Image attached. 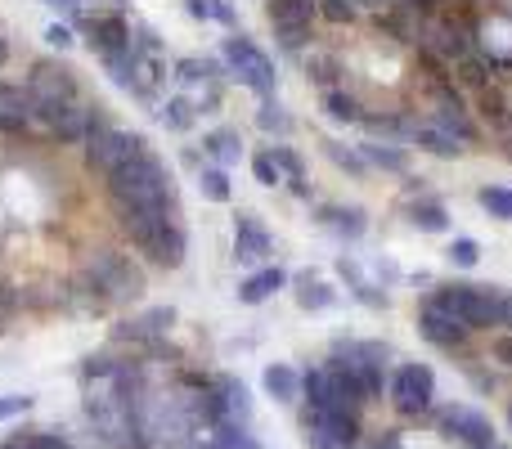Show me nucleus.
Returning a JSON list of instances; mask_svg holds the SVG:
<instances>
[{
  "instance_id": "nucleus-1",
  "label": "nucleus",
  "mask_w": 512,
  "mask_h": 449,
  "mask_svg": "<svg viewBox=\"0 0 512 449\" xmlns=\"http://www.w3.org/2000/svg\"><path fill=\"white\" fill-rule=\"evenodd\" d=\"M108 203H113L117 221H126V216H135V212H180L167 162L153 158L149 149L135 153L131 162H122V167L108 176Z\"/></svg>"
},
{
  "instance_id": "nucleus-2",
  "label": "nucleus",
  "mask_w": 512,
  "mask_h": 449,
  "mask_svg": "<svg viewBox=\"0 0 512 449\" xmlns=\"http://www.w3.org/2000/svg\"><path fill=\"white\" fill-rule=\"evenodd\" d=\"M135 405V441L149 449H189L194 445V405L176 391H131Z\"/></svg>"
},
{
  "instance_id": "nucleus-3",
  "label": "nucleus",
  "mask_w": 512,
  "mask_h": 449,
  "mask_svg": "<svg viewBox=\"0 0 512 449\" xmlns=\"http://www.w3.org/2000/svg\"><path fill=\"white\" fill-rule=\"evenodd\" d=\"M23 95H27V108H32V122L50 131L63 117V108L81 99V86L63 63H36L32 77L23 81Z\"/></svg>"
},
{
  "instance_id": "nucleus-4",
  "label": "nucleus",
  "mask_w": 512,
  "mask_h": 449,
  "mask_svg": "<svg viewBox=\"0 0 512 449\" xmlns=\"http://www.w3.org/2000/svg\"><path fill=\"white\" fill-rule=\"evenodd\" d=\"M86 283L99 292V301H108V306H131V301L144 292L140 265H135L131 256L113 252V247H104V252H95L86 261Z\"/></svg>"
},
{
  "instance_id": "nucleus-5",
  "label": "nucleus",
  "mask_w": 512,
  "mask_h": 449,
  "mask_svg": "<svg viewBox=\"0 0 512 449\" xmlns=\"http://www.w3.org/2000/svg\"><path fill=\"white\" fill-rule=\"evenodd\" d=\"M221 59H225V72H230L239 86H248L252 95H261V99L274 95L279 77H274V63L265 59V50L256 41H248V36H225Z\"/></svg>"
},
{
  "instance_id": "nucleus-6",
  "label": "nucleus",
  "mask_w": 512,
  "mask_h": 449,
  "mask_svg": "<svg viewBox=\"0 0 512 449\" xmlns=\"http://www.w3.org/2000/svg\"><path fill=\"white\" fill-rule=\"evenodd\" d=\"M436 301H441L459 324H468L472 333L499 324V292L486 288V283H445V288H436Z\"/></svg>"
},
{
  "instance_id": "nucleus-7",
  "label": "nucleus",
  "mask_w": 512,
  "mask_h": 449,
  "mask_svg": "<svg viewBox=\"0 0 512 449\" xmlns=\"http://www.w3.org/2000/svg\"><path fill=\"white\" fill-rule=\"evenodd\" d=\"M387 396L405 418L427 414V409H432V396H436V373L418 360L396 364V373H391V382H387Z\"/></svg>"
},
{
  "instance_id": "nucleus-8",
  "label": "nucleus",
  "mask_w": 512,
  "mask_h": 449,
  "mask_svg": "<svg viewBox=\"0 0 512 449\" xmlns=\"http://www.w3.org/2000/svg\"><path fill=\"white\" fill-rule=\"evenodd\" d=\"M149 144H144V135L140 131H126V126H104V131L95 135V140L86 144V162H90V171L95 176H113L122 162H131L135 153H144Z\"/></svg>"
},
{
  "instance_id": "nucleus-9",
  "label": "nucleus",
  "mask_w": 512,
  "mask_h": 449,
  "mask_svg": "<svg viewBox=\"0 0 512 449\" xmlns=\"http://www.w3.org/2000/svg\"><path fill=\"white\" fill-rule=\"evenodd\" d=\"M418 41H423V50H432L436 59H445V63H459V59H468V54H477L468 27H459L454 18H441V14H427L423 23H418Z\"/></svg>"
},
{
  "instance_id": "nucleus-10",
  "label": "nucleus",
  "mask_w": 512,
  "mask_h": 449,
  "mask_svg": "<svg viewBox=\"0 0 512 449\" xmlns=\"http://www.w3.org/2000/svg\"><path fill=\"white\" fill-rule=\"evenodd\" d=\"M81 27H86V41L99 59H117V54L135 50L131 27H126L122 14H90V18H81Z\"/></svg>"
},
{
  "instance_id": "nucleus-11",
  "label": "nucleus",
  "mask_w": 512,
  "mask_h": 449,
  "mask_svg": "<svg viewBox=\"0 0 512 449\" xmlns=\"http://www.w3.org/2000/svg\"><path fill=\"white\" fill-rule=\"evenodd\" d=\"M436 427H441L450 441H463V445L495 441V427H490V418L481 414V409H472V405H445L441 414H436Z\"/></svg>"
},
{
  "instance_id": "nucleus-12",
  "label": "nucleus",
  "mask_w": 512,
  "mask_h": 449,
  "mask_svg": "<svg viewBox=\"0 0 512 449\" xmlns=\"http://www.w3.org/2000/svg\"><path fill=\"white\" fill-rule=\"evenodd\" d=\"M99 131H104V117H99V104H95V99H86V95H81L77 104L63 108V117L50 126V135H54L59 144H90Z\"/></svg>"
},
{
  "instance_id": "nucleus-13",
  "label": "nucleus",
  "mask_w": 512,
  "mask_h": 449,
  "mask_svg": "<svg viewBox=\"0 0 512 449\" xmlns=\"http://www.w3.org/2000/svg\"><path fill=\"white\" fill-rule=\"evenodd\" d=\"M418 333H423V342L441 346V351H454V346L468 342L472 328L459 324V319H454L450 310H445L441 301L432 297V301H423V310H418Z\"/></svg>"
},
{
  "instance_id": "nucleus-14",
  "label": "nucleus",
  "mask_w": 512,
  "mask_h": 449,
  "mask_svg": "<svg viewBox=\"0 0 512 449\" xmlns=\"http://www.w3.org/2000/svg\"><path fill=\"white\" fill-rule=\"evenodd\" d=\"M144 261L158 265V270H176V265H185V252H189V234L180 221H167L162 229H153L149 238L140 243Z\"/></svg>"
},
{
  "instance_id": "nucleus-15",
  "label": "nucleus",
  "mask_w": 512,
  "mask_h": 449,
  "mask_svg": "<svg viewBox=\"0 0 512 449\" xmlns=\"http://www.w3.org/2000/svg\"><path fill=\"white\" fill-rule=\"evenodd\" d=\"M270 252H274L270 229L256 221V216H239V225H234V261L256 265V261H265Z\"/></svg>"
},
{
  "instance_id": "nucleus-16",
  "label": "nucleus",
  "mask_w": 512,
  "mask_h": 449,
  "mask_svg": "<svg viewBox=\"0 0 512 449\" xmlns=\"http://www.w3.org/2000/svg\"><path fill=\"white\" fill-rule=\"evenodd\" d=\"M414 144L423 153H432V158H441V162H454V158H463V149L468 144L459 140V135H450L441 122H418V135H414Z\"/></svg>"
},
{
  "instance_id": "nucleus-17",
  "label": "nucleus",
  "mask_w": 512,
  "mask_h": 449,
  "mask_svg": "<svg viewBox=\"0 0 512 449\" xmlns=\"http://www.w3.org/2000/svg\"><path fill=\"white\" fill-rule=\"evenodd\" d=\"M360 126L373 140H387V144H409L418 135V122H409V117H400V113H364Z\"/></svg>"
},
{
  "instance_id": "nucleus-18",
  "label": "nucleus",
  "mask_w": 512,
  "mask_h": 449,
  "mask_svg": "<svg viewBox=\"0 0 512 449\" xmlns=\"http://www.w3.org/2000/svg\"><path fill=\"white\" fill-rule=\"evenodd\" d=\"M436 122H441L450 135H459L463 144L477 140V126H472L468 108H463V99H459V95H450V90H441V95H436Z\"/></svg>"
},
{
  "instance_id": "nucleus-19",
  "label": "nucleus",
  "mask_w": 512,
  "mask_h": 449,
  "mask_svg": "<svg viewBox=\"0 0 512 449\" xmlns=\"http://www.w3.org/2000/svg\"><path fill=\"white\" fill-rule=\"evenodd\" d=\"M315 0H265V18H270V27L279 32V27H310L315 23Z\"/></svg>"
},
{
  "instance_id": "nucleus-20",
  "label": "nucleus",
  "mask_w": 512,
  "mask_h": 449,
  "mask_svg": "<svg viewBox=\"0 0 512 449\" xmlns=\"http://www.w3.org/2000/svg\"><path fill=\"white\" fill-rule=\"evenodd\" d=\"M360 153H364V162H369V167H382V171H391V176H409V149H405V144L364 140Z\"/></svg>"
},
{
  "instance_id": "nucleus-21",
  "label": "nucleus",
  "mask_w": 512,
  "mask_h": 449,
  "mask_svg": "<svg viewBox=\"0 0 512 449\" xmlns=\"http://www.w3.org/2000/svg\"><path fill=\"white\" fill-rule=\"evenodd\" d=\"M261 382H265V396L279 400V405H292V400H301V373L292 369V364H265Z\"/></svg>"
},
{
  "instance_id": "nucleus-22",
  "label": "nucleus",
  "mask_w": 512,
  "mask_h": 449,
  "mask_svg": "<svg viewBox=\"0 0 512 449\" xmlns=\"http://www.w3.org/2000/svg\"><path fill=\"white\" fill-rule=\"evenodd\" d=\"M288 283V274L279 270V265H265V270H256V274H248L243 279V288H239V301L243 306H261V301H270L274 292Z\"/></svg>"
},
{
  "instance_id": "nucleus-23",
  "label": "nucleus",
  "mask_w": 512,
  "mask_h": 449,
  "mask_svg": "<svg viewBox=\"0 0 512 449\" xmlns=\"http://www.w3.org/2000/svg\"><path fill=\"white\" fill-rule=\"evenodd\" d=\"M319 225L333 229L337 238H364L369 216H364L360 207H319Z\"/></svg>"
},
{
  "instance_id": "nucleus-24",
  "label": "nucleus",
  "mask_w": 512,
  "mask_h": 449,
  "mask_svg": "<svg viewBox=\"0 0 512 449\" xmlns=\"http://www.w3.org/2000/svg\"><path fill=\"white\" fill-rule=\"evenodd\" d=\"M405 212H409V225L423 229V234H445V229H450V212H445V203H436V198H414Z\"/></svg>"
},
{
  "instance_id": "nucleus-25",
  "label": "nucleus",
  "mask_w": 512,
  "mask_h": 449,
  "mask_svg": "<svg viewBox=\"0 0 512 449\" xmlns=\"http://www.w3.org/2000/svg\"><path fill=\"white\" fill-rule=\"evenodd\" d=\"M203 149H207V158H212L216 167H225V171H230L234 162H243V140H239V131H230V126H221V131L207 135Z\"/></svg>"
},
{
  "instance_id": "nucleus-26",
  "label": "nucleus",
  "mask_w": 512,
  "mask_h": 449,
  "mask_svg": "<svg viewBox=\"0 0 512 449\" xmlns=\"http://www.w3.org/2000/svg\"><path fill=\"white\" fill-rule=\"evenodd\" d=\"M337 301V292L328 288L324 279H315V274H301L297 279V306L301 310H328Z\"/></svg>"
},
{
  "instance_id": "nucleus-27",
  "label": "nucleus",
  "mask_w": 512,
  "mask_h": 449,
  "mask_svg": "<svg viewBox=\"0 0 512 449\" xmlns=\"http://www.w3.org/2000/svg\"><path fill=\"white\" fill-rule=\"evenodd\" d=\"M171 319H176V310H171V306L149 310L144 319H131V324L117 328V337H158V333H167V328H171Z\"/></svg>"
},
{
  "instance_id": "nucleus-28",
  "label": "nucleus",
  "mask_w": 512,
  "mask_h": 449,
  "mask_svg": "<svg viewBox=\"0 0 512 449\" xmlns=\"http://www.w3.org/2000/svg\"><path fill=\"white\" fill-rule=\"evenodd\" d=\"M194 117H198L194 95H171L167 104H162V122H167L171 131H189V126H194Z\"/></svg>"
},
{
  "instance_id": "nucleus-29",
  "label": "nucleus",
  "mask_w": 512,
  "mask_h": 449,
  "mask_svg": "<svg viewBox=\"0 0 512 449\" xmlns=\"http://www.w3.org/2000/svg\"><path fill=\"white\" fill-rule=\"evenodd\" d=\"M198 189H203L207 203H230V198H234L230 171H225V167H203V176H198Z\"/></svg>"
},
{
  "instance_id": "nucleus-30",
  "label": "nucleus",
  "mask_w": 512,
  "mask_h": 449,
  "mask_svg": "<svg viewBox=\"0 0 512 449\" xmlns=\"http://www.w3.org/2000/svg\"><path fill=\"white\" fill-rule=\"evenodd\" d=\"M324 113L333 117V122H360L364 117V108L355 104V95H346V90H324Z\"/></svg>"
},
{
  "instance_id": "nucleus-31",
  "label": "nucleus",
  "mask_w": 512,
  "mask_h": 449,
  "mask_svg": "<svg viewBox=\"0 0 512 449\" xmlns=\"http://www.w3.org/2000/svg\"><path fill=\"white\" fill-rule=\"evenodd\" d=\"M324 153L346 171V176H364V171H369V162H364L360 149H346V144H337V140H324Z\"/></svg>"
},
{
  "instance_id": "nucleus-32",
  "label": "nucleus",
  "mask_w": 512,
  "mask_h": 449,
  "mask_svg": "<svg viewBox=\"0 0 512 449\" xmlns=\"http://www.w3.org/2000/svg\"><path fill=\"white\" fill-rule=\"evenodd\" d=\"M256 126H261V131H270V135H288L292 131V117L283 113V108L274 104V95H270V99H261V108H256Z\"/></svg>"
},
{
  "instance_id": "nucleus-33",
  "label": "nucleus",
  "mask_w": 512,
  "mask_h": 449,
  "mask_svg": "<svg viewBox=\"0 0 512 449\" xmlns=\"http://www.w3.org/2000/svg\"><path fill=\"white\" fill-rule=\"evenodd\" d=\"M477 203L486 207L495 221H512V189H499V185H486L477 194Z\"/></svg>"
},
{
  "instance_id": "nucleus-34",
  "label": "nucleus",
  "mask_w": 512,
  "mask_h": 449,
  "mask_svg": "<svg viewBox=\"0 0 512 449\" xmlns=\"http://www.w3.org/2000/svg\"><path fill=\"white\" fill-rule=\"evenodd\" d=\"M445 256H450V265H459V270H472V265L481 261V243L468 234H459L450 247H445Z\"/></svg>"
},
{
  "instance_id": "nucleus-35",
  "label": "nucleus",
  "mask_w": 512,
  "mask_h": 449,
  "mask_svg": "<svg viewBox=\"0 0 512 449\" xmlns=\"http://www.w3.org/2000/svg\"><path fill=\"white\" fill-rule=\"evenodd\" d=\"M337 270H342L346 279H351V288H355V297H360V301H369V306H387V297H382V292H373V283L364 279V274L355 270V265L346 261V256H342V261H337Z\"/></svg>"
},
{
  "instance_id": "nucleus-36",
  "label": "nucleus",
  "mask_w": 512,
  "mask_h": 449,
  "mask_svg": "<svg viewBox=\"0 0 512 449\" xmlns=\"http://www.w3.org/2000/svg\"><path fill=\"white\" fill-rule=\"evenodd\" d=\"M315 5H319V14H324L328 23H337V27H346V23L360 18V0H315Z\"/></svg>"
},
{
  "instance_id": "nucleus-37",
  "label": "nucleus",
  "mask_w": 512,
  "mask_h": 449,
  "mask_svg": "<svg viewBox=\"0 0 512 449\" xmlns=\"http://www.w3.org/2000/svg\"><path fill=\"white\" fill-rule=\"evenodd\" d=\"M270 158L279 162V171H283V180H288V185H292V180H306V162H301L297 153L288 149V144H274Z\"/></svg>"
},
{
  "instance_id": "nucleus-38",
  "label": "nucleus",
  "mask_w": 512,
  "mask_h": 449,
  "mask_svg": "<svg viewBox=\"0 0 512 449\" xmlns=\"http://www.w3.org/2000/svg\"><path fill=\"white\" fill-rule=\"evenodd\" d=\"M252 176L261 180L265 189H274V185H283V171H279V162L270 158V149L265 153H252Z\"/></svg>"
},
{
  "instance_id": "nucleus-39",
  "label": "nucleus",
  "mask_w": 512,
  "mask_h": 449,
  "mask_svg": "<svg viewBox=\"0 0 512 449\" xmlns=\"http://www.w3.org/2000/svg\"><path fill=\"white\" fill-rule=\"evenodd\" d=\"M454 68H459V72H454V77H459L463 86H486V72H490V63H486V59H477V54H468V59H459V63H454Z\"/></svg>"
},
{
  "instance_id": "nucleus-40",
  "label": "nucleus",
  "mask_w": 512,
  "mask_h": 449,
  "mask_svg": "<svg viewBox=\"0 0 512 449\" xmlns=\"http://www.w3.org/2000/svg\"><path fill=\"white\" fill-rule=\"evenodd\" d=\"M0 449H68V445L50 432H32V436H14V441H5Z\"/></svg>"
},
{
  "instance_id": "nucleus-41",
  "label": "nucleus",
  "mask_w": 512,
  "mask_h": 449,
  "mask_svg": "<svg viewBox=\"0 0 512 449\" xmlns=\"http://www.w3.org/2000/svg\"><path fill=\"white\" fill-rule=\"evenodd\" d=\"M274 36H279L283 50H306L310 45V27H279Z\"/></svg>"
},
{
  "instance_id": "nucleus-42",
  "label": "nucleus",
  "mask_w": 512,
  "mask_h": 449,
  "mask_svg": "<svg viewBox=\"0 0 512 449\" xmlns=\"http://www.w3.org/2000/svg\"><path fill=\"white\" fill-rule=\"evenodd\" d=\"M27 409H32V396H0V423L27 414Z\"/></svg>"
},
{
  "instance_id": "nucleus-43",
  "label": "nucleus",
  "mask_w": 512,
  "mask_h": 449,
  "mask_svg": "<svg viewBox=\"0 0 512 449\" xmlns=\"http://www.w3.org/2000/svg\"><path fill=\"white\" fill-rule=\"evenodd\" d=\"M306 68H310V81H319V86H328V81H333V59H324V54H315Z\"/></svg>"
},
{
  "instance_id": "nucleus-44",
  "label": "nucleus",
  "mask_w": 512,
  "mask_h": 449,
  "mask_svg": "<svg viewBox=\"0 0 512 449\" xmlns=\"http://www.w3.org/2000/svg\"><path fill=\"white\" fill-rule=\"evenodd\" d=\"M45 41H50L54 50H72V32H68L63 23H50V27H45Z\"/></svg>"
},
{
  "instance_id": "nucleus-45",
  "label": "nucleus",
  "mask_w": 512,
  "mask_h": 449,
  "mask_svg": "<svg viewBox=\"0 0 512 449\" xmlns=\"http://www.w3.org/2000/svg\"><path fill=\"white\" fill-rule=\"evenodd\" d=\"M490 355H495L504 369H512V333H499L495 337V346H490Z\"/></svg>"
},
{
  "instance_id": "nucleus-46",
  "label": "nucleus",
  "mask_w": 512,
  "mask_h": 449,
  "mask_svg": "<svg viewBox=\"0 0 512 449\" xmlns=\"http://www.w3.org/2000/svg\"><path fill=\"white\" fill-rule=\"evenodd\" d=\"M499 328L512 333V292H499Z\"/></svg>"
},
{
  "instance_id": "nucleus-47",
  "label": "nucleus",
  "mask_w": 512,
  "mask_h": 449,
  "mask_svg": "<svg viewBox=\"0 0 512 449\" xmlns=\"http://www.w3.org/2000/svg\"><path fill=\"white\" fill-rule=\"evenodd\" d=\"M212 23H225V27H234V9L225 5V0H212Z\"/></svg>"
},
{
  "instance_id": "nucleus-48",
  "label": "nucleus",
  "mask_w": 512,
  "mask_h": 449,
  "mask_svg": "<svg viewBox=\"0 0 512 449\" xmlns=\"http://www.w3.org/2000/svg\"><path fill=\"white\" fill-rule=\"evenodd\" d=\"M185 9H189L194 18H203V23L212 18V0H185Z\"/></svg>"
},
{
  "instance_id": "nucleus-49",
  "label": "nucleus",
  "mask_w": 512,
  "mask_h": 449,
  "mask_svg": "<svg viewBox=\"0 0 512 449\" xmlns=\"http://www.w3.org/2000/svg\"><path fill=\"white\" fill-rule=\"evenodd\" d=\"M41 5H50V9H68V14H81V9H86V0H41Z\"/></svg>"
},
{
  "instance_id": "nucleus-50",
  "label": "nucleus",
  "mask_w": 512,
  "mask_h": 449,
  "mask_svg": "<svg viewBox=\"0 0 512 449\" xmlns=\"http://www.w3.org/2000/svg\"><path fill=\"white\" fill-rule=\"evenodd\" d=\"M396 5H409V9H432V5H441V0H396Z\"/></svg>"
},
{
  "instance_id": "nucleus-51",
  "label": "nucleus",
  "mask_w": 512,
  "mask_h": 449,
  "mask_svg": "<svg viewBox=\"0 0 512 449\" xmlns=\"http://www.w3.org/2000/svg\"><path fill=\"white\" fill-rule=\"evenodd\" d=\"M472 449H508V445H499V441H486V445H472Z\"/></svg>"
},
{
  "instance_id": "nucleus-52",
  "label": "nucleus",
  "mask_w": 512,
  "mask_h": 449,
  "mask_svg": "<svg viewBox=\"0 0 512 449\" xmlns=\"http://www.w3.org/2000/svg\"><path fill=\"white\" fill-rule=\"evenodd\" d=\"M0 63H5V41H0Z\"/></svg>"
},
{
  "instance_id": "nucleus-53",
  "label": "nucleus",
  "mask_w": 512,
  "mask_h": 449,
  "mask_svg": "<svg viewBox=\"0 0 512 449\" xmlns=\"http://www.w3.org/2000/svg\"><path fill=\"white\" fill-rule=\"evenodd\" d=\"M508 432H512V405H508Z\"/></svg>"
}]
</instances>
